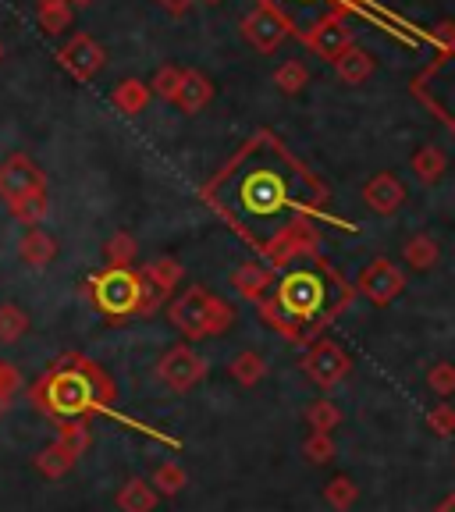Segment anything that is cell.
Listing matches in <instances>:
<instances>
[{"mask_svg": "<svg viewBox=\"0 0 455 512\" xmlns=\"http://www.w3.org/2000/svg\"><path fill=\"white\" fill-rule=\"evenodd\" d=\"M114 399H118V392H114V381L104 374V367L79 356V352L61 356L40 381L32 384V402L61 424L107 413Z\"/></svg>", "mask_w": 455, "mask_h": 512, "instance_id": "1", "label": "cell"}, {"mask_svg": "<svg viewBox=\"0 0 455 512\" xmlns=\"http://www.w3.org/2000/svg\"><path fill=\"white\" fill-rule=\"evenodd\" d=\"M168 317L185 338H192V342H200V338H217L235 324L232 303H224L221 296H214V292L203 285H189L182 296L171 299Z\"/></svg>", "mask_w": 455, "mask_h": 512, "instance_id": "2", "label": "cell"}, {"mask_svg": "<svg viewBox=\"0 0 455 512\" xmlns=\"http://www.w3.org/2000/svg\"><path fill=\"white\" fill-rule=\"evenodd\" d=\"M146 278L136 271H121V267H104L100 274L89 278V299L96 310L104 313L111 324H125V320L139 317L143 306Z\"/></svg>", "mask_w": 455, "mask_h": 512, "instance_id": "3", "label": "cell"}, {"mask_svg": "<svg viewBox=\"0 0 455 512\" xmlns=\"http://www.w3.org/2000/svg\"><path fill=\"white\" fill-rule=\"evenodd\" d=\"M274 303L296 320V324H306L313 320L324 303H328V285L317 271L310 267H299V271H288L285 278L278 281V292H274Z\"/></svg>", "mask_w": 455, "mask_h": 512, "instance_id": "4", "label": "cell"}, {"mask_svg": "<svg viewBox=\"0 0 455 512\" xmlns=\"http://www.w3.org/2000/svg\"><path fill=\"white\" fill-rule=\"evenodd\" d=\"M239 203L253 217H274L278 210L288 207V182L281 178V171L274 168H256L239 182Z\"/></svg>", "mask_w": 455, "mask_h": 512, "instance_id": "5", "label": "cell"}, {"mask_svg": "<svg viewBox=\"0 0 455 512\" xmlns=\"http://www.w3.org/2000/svg\"><path fill=\"white\" fill-rule=\"evenodd\" d=\"M36 192H47V175L29 153H8L0 160V200L15 207L18 200L36 196Z\"/></svg>", "mask_w": 455, "mask_h": 512, "instance_id": "6", "label": "cell"}, {"mask_svg": "<svg viewBox=\"0 0 455 512\" xmlns=\"http://www.w3.org/2000/svg\"><path fill=\"white\" fill-rule=\"evenodd\" d=\"M288 32H292V25H288V18L274 8L271 0H260V4L242 18V40L253 50H260V54H274V50L288 40Z\"/></svg>", "mask_w": 455, "mask_h": 512, "instance_id": "7", "label": "cell"}, {"mask_svg": "<svg viewBox=\"0 0 455 512\" xmlns=\"http://www.w3.org/2000/svg\"><path fill=\"white\" fill-rule=\"evenodd\" d=\"M207 377V360L189 345H175L157 360V381L171 392H192Z\"/></svg>", "mask_w": 455, "mask_h": 512, "instance_id": "8", "label": "cell"}, {"mask_svg": "<svg viewBox=\"0 0 455 512\" xmlns=\"http://www.w3.org/2000/svg\"><path fill=\"white\" fill-rule=\"evenodd\" d=\"M303 370L317 388L328 392V388H335V384H342L345 377H349L352 360H349V352H345L338 342L320 338V342H313L310 352L303 356Z\"/></svg>", "mask_w": 455, "mask_h": 512, "instance_id": "9", "label": "cell"}, {"mask_svg": "<svg viewBox=\"0 0 455 512\" xmlns=\"http://www.w3.org/2000/svg\"><path fill=\"white\" fill-rule=\"evenodd\" d=\"M57 64H61L75 82H89V79H96V72L107 64V50L100 47L89 32H75L72 40L57 50Z\"/></svg>", "mask_w": 455, "mask_h": 512, "instance_id": "10", "label": "cell"}, {"mask_svg": "<svg viewBox=\"0 0 455 512\" xmlns=\"http://www.w3.org/2000/svg\"><path fill=\"white\" fill-rule=\"evenodd\" d=\"M356 288H360V296H367L374 306H388L402 296V288H406V274H402L392 260L377 256V260H370V264L360 271Z\"/></svg>", "mask_w": 455, "mask_h": 512, "instance_id": "11", "label": "cell"}, {"mask_svg": "<svg viewBox=\"0 0 455 512\" xmlns=\"http://www.w3.org/2000/svg\"><path fill=\"white\" fill-rule=\"evenodd\" d=\"M306 47H310L317 57H324V61L335 64L338 57H342L345 50L352 47V29H349V22H345L342 15L320 18V22L313 25L310 32H306Z\"/></svg>", "mask_w": 455, "mask_h": 512, "instance_id": "12", "label": "cell"}, {"mask_svg": "<svg viewBox=\"0 0 455 512\" xmlns=\"http://www.w3.org/2000/svg\"><path fill=\"white\" fill-rule=\"evenodd\" d=\"M363 203H367L374 214L392 217L395 210L406 203V185H402L392 171H377V175L363 185Z\"/></svg>", "mask_w": 455, "mask_h": 512, "instance_id": "13", "label": "cell"}, {"mask_svg": "<svg viewBox=\"0 0 455 512\" xmlns=\"http://www.w3.org/2000/svg\"><path fill=\"white\" fill-rule=\"evenodd\" d=\"M232 288L249 303H264L267 292L274 288V271L267 264H260V260H246V264L235 267Z\"/></svg>", "mask_w": 455, "mask_h": 512, "instance_id": "14", "label": "cell"}, {"mask_svg": "<svg viewBox=\"0 0 455 512\" xmlns=\"http://www.w3.org/2000/svg\"><path fill=\"white\" fill-rule=\"evenodd\" d=\"M18 256L22 264L32 267V271H43L57 260V242L47 228H25L22 242H18Z\"/></svg>", "mask_w": 455, "mask_h": 512, "instance_id": "15", "label": "cell"}, {"mask_svg": "<svg viewBox=\"0 0 455 512\" xmlns=\"http://www.w3.org/2000/svg\"><path fill=\"white\" fill-rule=\"evenodd\" d=\"M214 100V82L200 72V68H185L182 75V89H178L175 104L182 107L185 114H200L203 107Z\"/></svg>", "mask_w": 455, "mask_h": 512, "instance_id": "16", "label": "cell"}, {"mask_svg": "<svg viewBox=\"0 0 455 512\" xmlns=\"http://www.w3.org/2000/svg\"><path fill=\"white\" fill-rule=\"evenodd\" d=\"M75 463H79V456H75L61 438H54L50 445H43L40 452H36V470H40L47 480H61L64 473H72Z\"/></svg>", "mask_w": 455, "mask_h": 512, "instance_id": "17", "label": "cell"}, {"mask_svg": "<svg viewBox=\"0 0 455 512\" xmlns=\"http://www.w3.org/2000/svg\"><path fill=\"white\" fill-rule=\"evenodd\" d=\"M150 96H153L150 82L125 79V82H118V86L111 89V104H114V111H121L125 118H136V114L146 111Z\"/></svg>", "mask_w": 455, "mask_h": 512, "instance_id": "18", "label": "cell"}, {"mask_svg": "<svg viewBox=\"0 0 455 512\" xmlns=\"http://www.w3.org/2000/svg\"><path fill=\"white\" fill-rule=\"evenodd\" d=\"M157 502H160V491L143 477H128L118 491V509L121 512H153L157 509Z\"/></svg>", "mask_w": 455, "mask_h": 512, "instance_id": "19", "label": "cell"}, {"mask_svg": "<svg viewBox=\"0 0 455 512\" xmlns=\"http://www.w3.org/2000/svg\"><path fill=\"white\" fill-rule=\"evenodd\" d=\"M409 168H413V175L420 178L424 185H438L441 178H445V171H448V157H445V150L441 146H434V143H424L420 150L409 157Z\"/></svg>", "mask_w": 455, "mask_h": 512, "instance_id": "20", "label": "cell"}, {"mask_svg": "<svg viewBox=\"0 0 455 512\" xmlns=\"http://www.w3.org/2000/svg\"><path fill=\"white\" fill-rule=\"evenodd\" d=\"M335 75L345 82V86H363V82L374 75V57H370L363 47L352 43V47L335 61Z\"/></svg>", "mask_w": 455, "mask_h": 512, "instance_id": "21", "label": "cell"}, {"mask_svg": "<svg viewBox=\"0 0 455 512\" xmlns=\"http://www.w3.org/2000/svg\"><path fill=\"white\" fill-rule=\"evenodd\" d=\"M143 278L150 281L153 288H160L164 296H171L178 285H182V278H185V267L178 264L175 256H153L150 264L143 267Z\"/></svg>", "mask_w": 455, "mask_h": 512, "instance_id": "22", "label": "cell"}, {"mask_svg": "<svg viewBox=\"0 0 455 512\" xmlns=\"http://www.w3.org/2000/svg\"><path fill=\"white\" fill-rule=\"evenodd\" d=\"M402 256H406V264L413 267V271H431L434 264H438V256H441V246L434 235H413V239L402 246Z\"/></svg>", "mask_w": 455, "mask_h": 512, "instance_id": "23", "label": "cell"}, {"mask_svg": "<svg viewBox=\"0 0 455 512\" xmlns=\"http://www.w3.org/2000/svg\"><path fill=\"white\" fill-rule=\"evenodd\" d=\"M136 256H139V242H136V235H132V232H114L111 239H107V246H104L107 267H121V271H132Z\"/></svg>", "mask_w": 455, "mask_h": 512, "instance_id": "24", "label": "cell"}, {"mask_svg": "<svg viewBox=\"0 0 455 512\" xmlns=\"http://www.w3.org/2000/svg\"><path fill=\"white\" fill-rule=\"evenodd\" d=\"M228 370H232V377L242 384V388H256V384L267 377V360L260 356V352L246 349V352H239V356H235Z\"/></svg>", "mask_w": 455, "mask_h": 512, "instance_id": "25", "label": "cell"}, {"mask_svg": "<svg viewBox=\"0 0 455 512\" xmlns=\"http://www.w3.org/2000/svg\"><path fill=\"white\" fill-rule=\"evenodd\" d=\"M324 502H328L335 512H349L352 505L360 502V488H356V480L345 477V473L331 477L328 484H324Z\"/></svg>", "mask_w": 455, "mask_h": 512, "instance_id": "26", "label": "cell"}, {"mask_svg": "<svg viewBox=\"0 0 455 512\" xmlns=\"http://www.w3.org/2000/svg\"><path fill=\"white\" fill-rule=\"evenodd\" d=\"M36 18L47 32H64L72 25V0H36Z\"/></svg>", "mask_w": 455, "mask_h": 512, "instance_id": "27", "label": "cell"}, {"mask_svg": "<svg viewBox=\"0 0 455 512\" xmlns=\"http://www.w3.org/2000/svg\"><path fill=\"white\" fill-rule=\"evenodd\" d=\"M29 331V313L18 303H0V345H15Z\"/></svg>", "mask_w": 455, "mask_h": 512, "instance_id": "28", "label": "cell"}, {"mask_svg": "<svg viewBox=\"0 0 455 512\" xmlns=\"http://www.w3.org/2000/svg\"><path fill=\"white\" fill-rule=\"evenodd\" d=\"M8 210L18 224H25V228H40V221L50 210V200H47V192H36V196H25V200H18L15 207H8Z\"/></svg>", "mask_w": 455, "mask_h": 512, "instance_id": "29", "label": "cell"}, {"mask_svg": "<svg viewBox=\"0 0 455 512\" xmlns=\"http://www.w3.org/2000/svg\"><path fill=\"white\" fill-rule=\"evenodd\" d=\"M182 75H185V68H178V64H160L157 72H153V79H150L153 96L168 100V104H175L178 89H182Z\"/></svg>", "mask_w": 455, "mask_h": 512, "instance_id": "30", "label": "cell"}, {"mask_svg": "<svg viewBox=\"0 0 455 512\" xmlns=\"http://www.w3.org/2000/svg\"><path fill=\"white\" fill-rule=\"evenodd\" d=\"M150 484L160 491V498H171V495H178L185 484H189V473H185L178 463H160L157 470H153Z\"/></svg>", "mask_w": 455, "mask_h": 512, "instance_id": "31", "label": "cell"}, {"mask_svg": "<svg viewBox=\"0 0 455 512\" xmlns=\"http://www.w3.org/2000/svg\"><path fill=\"white\" fill-rule=\"evenodd\" d=\"M306 424H310V431L331 434L338 424H342V409H338L331 399H317L310 409H306Z\"/></svg>", "mask_w": 455, "mask_h": 512, "instance_id": "32", "label": "cell"}, {"mask_svg": "<svg viewBox=\"0 0 455 512\" xmlns=\"http://www.w3.org/2000/svg\"><path fill=\"white\" fill-rule=\"evenodd\" d=\"M310 82V72H306V64L303 61H285L274 72V86L281 89L285 96H296V93H303V86Z\"/></svg>", "mask_w": 455, "mask_h": 512, "instance_id": "33", "label": "cell"}, {"mask_svg": "<svg viewBox=\"0 0 455 512\" xmlns=\"http://www.w3.org/2000/svg\"><path fill=\"white\" fill-rule=\"evenodd\" d=\"M303 456L310 459L313 466L331 463V459H335V438H331V434L310 431V438L303 441Z\"/></svg>", "mask_w": 455, "mask_h": 512, "instance_id": "34", "label": "cell"}, {"mask_svg": "<svg viewBox=\"0 0 455 512\" xmlns=\"http://www.w3.org/2000/svg\"><path fill=\"white\" fill-rule=\"evenodd\" d=\"M427 388H431L438 399L455 395V363H434V367L427 370Z\"/></svg>", "mask_w": 455, "mask_h": 512, "instance_id": "35", "label": "cell"}, {"mask_svg": "<svg viewBox=\"0 0 455 512\" xmlns=\"http://www.w3.org/2000/svg\"><path fill=\"white\" fill-rule=\"evenodd\" d=\"M427 427H431L438 438H452L455 434V406H448L445 399L438 402V406L427 409Z\"/></svg>", "mask_w": 455, "mask_h": 512, "instance_id": "36", "label": "cell"}, {"mask_svg": "<svg viewBox=\"0 0 455 512\" xmlns=\"http://www.w3.org/2000/svg\"><path fill=\"white\" fill-rule=\"evenodd\" d=\"M57 438L64 441V445L72 448L75 456H86V448H89V420H68V424L61 427V434Z\"/></svg>", "mask_w": 455, "mask_h": 512, "instance_id": "37", "label": "cell"}, {"mask_svg": "<svg viewBox=\"0 0 455 512\" xmlns=\"http://www.w3.org/2000/svg\"><path fill=\"white\" fill-rule=\"evenodd\" d=\"M18 388H22V374H18V367H15V363L0 360V392L18 395Z\"/></svg>", "mask_w": 455, "mask_h": 512, "instance_id": "38", "label": "cell"}, {"mask_svg": "<svg viewBox=\"0 0 455 512\" xmlns=\"http://www.w3.org/2000/svg\"><path fill=\"white\" fill-rule=\"evenodd\" d=\"M157 4L168 11L171 18H182V15H189V8L196 4V0H157Z\"/></svg>", "mask_w": 455, "mask_h": 512, "instance_id": "39", "label": "cell"}, {"mask_svg": "<svg viewBox=\"0 0 455 512\" xmlns=\"http://www.w3.org/2000/svg\"><path fill=\"white\" fill-rule=\"evenodd\" d=\"M438 40L448 43V47H455V25H441V29H438Z\"/></svg>", "mask_w": 455, "mask_h": 512, "instance_id": "40", "label": "cell"}, {"mask_svg": "<svg viewBox=\"0 0 455 512\" xmlns=\"http://www.w3.org/2000/svg\"><path fill=\"white\" fill-rule=\"evenodd\" d=\"M434 512H455V491H452V495L441 498V502L434 505Z\"/></svg>", "mask_w": 455, "mask_h": 512, "instance_id": "41", "label": "cell"}, {"mask_svg": "<svg viewBox=\"0 0 455 512\" xmlns=\"http://www.w3.org/2000/svg\"><path fill=\"white\" fill-rule=\"evenodd\" d=\"M15 406V395H8V392H0V416L8 413V409Z\"/></svg>", "mask_w": 455, "mask_h": 512, "instance_id": "42", "label": "cell"}, {"mask_svg": "<svg viewBox=\"0 0 455 512\" xmlns=\"http://www.w3.org/2000/svg\"><path fill=\"white\" fill-rule=\"evenodd\" d=\"M89 4H93V0H72V8H89Z\"/></svg>", "mask_w": 455, "mask_h": 512, "instance_id": "43", "label": "cell"}, {"mask_svg": "<svg viewBox=\"0 0 455 512\" xmlns=\"http://www.w3.org/2000/svg\"><path fill=\"white\" fill-rule=\"evenodd\" d=\"M0 61H4V43H0Z\"/></svg>", "mask_w": 455, "mask_h": 512, "instance_id": "44", "label": "cell"}, {"mask_svg": "<svg viewBox=\"0 0 455 512\" xmlns=\"http://www.w3.org/2000/svg\"><path fill=\"white\" fill-rule=\"evenodd\" d=\"M203 4H221V0H203Z\"/></svg>", "mask_w": 455, "mask_h": 512, "instance_id": "45", "label": "cell"}]
</instances>
